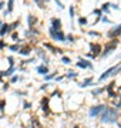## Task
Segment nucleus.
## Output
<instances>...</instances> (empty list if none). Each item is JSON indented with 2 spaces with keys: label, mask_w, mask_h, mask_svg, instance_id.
I'll list each match as a JSON object with an SVG mask.
<instances>
[{
  "label": "nucleus",
  "mask_w": 121,
  "mask_h": 128,
  "mask_svg": "<svg viewBox=\"0 0 121 128\" xmlns=\"http://www.w3.org/2000/svg\"><path fill=\"white\" fill-rule=\"evenodd\" d=\"M54 2H56V4L58 6V7H60V9H64V4H63V3H61L60 0H54Z\"/></svg>",
  "instance_id": "obj_34"
},
{
  "label": "nucleus",
  "mask_w": 121,
  "mask_h": 128,
  "mask_svg": "<svg viewBox=\"0 0 121 128\" xmlns=\"http://www.w3.org/2000/svg\"><path fill=\"white\" fill-rule=\"evenodd\" d=\"M88 36H93V37H101V34H100V33H97V32H91V30H90V32H88Z\"/></svg>",
  "instance_id": "obj_30"
},
{
  "label": "nucleus",
  "mask_w": 121,
  "mask_h": 128,
  "mask_svg": "<svg viewBox=\"0 0 121 128\" xmlns=\"http://www.w3.org/2000/svg\"><path fill=\"white\" fill-rule=\"evenodd\" d=\"M20 46L19 44H12V46H9V50L10 51H19Z\"/></svg>",
  "instance_id": "obj_24"
},
{
  "label": "nucleus",
  "mask_w": 121,
  "mask_h": 128,
  "mask_svg": "<svg viewBox=\"0 0 121 128\" xmlns=\"http://www.w3.org/2000/svg\"><path fill=\"white\" fill-rule=\"evenodd\" d=\"M120 117V112L117 108H112V107H107L102 110V112L100 114V120L101 122H107V124H116L117 120Z\"/></svg>",
  "instance_id": "obj_1"
},
{
  "label": "nucleus",
  "mask_w": 121,
  "mask_h": 128,
  "mask_svg": "<svg viewBox=\"0 0 121 128\" xmlns=\"http://www.w3.org/2000/svg\"><path fill=\"white\" fill-rule=\"evenodd\" d=\"M101 22H102V23H111V22H110V18L106 17V16H104V17H101Z\"/></svg>",
  "instance_id": "obj_35"
},
{
  "label": "nucleus",
  "mask_w": 121,
  "mask_h": 128,
  "mask_svg": "<svg viewBox=\"0 0 121 128\" xmlns=\"http://www.w3.org/2000/svg\"><path fill=\"white\" fill-rule=\"evenodd\" d=\"M120 36H121V24L116 26L112 30L108 32V37H110V38H117V37H120Z\"/></svg>",
  "instance_id": "obj_8"
},
{
  "label": "nucleus",
  "mask_w": 121,
  "mask_h": 128,
  "mask_svg": "<svg viewBox=\"0 0 121 128\" xmlns=\"http://www.w3.org/2000/svg\"><path fill=\"white\" fill-rule=\"evenodd\" d=\"M110 7H112V9H116V10L120 9V7H118V4H116V3H114V4H112V3H110Z\"/></svg>",
  "instance_id": "obj_39"
},
{
  "label": "nucleus",
  "mask_w": 121,
  "mask_h": 128,
  "mask_svg": "<svg viewBox=\"0 0 121 128\" xmlns=\"http://www.w3.org/2000/svg\"><path fill=\"white\" fill-rule=\"evenodd\" d=\"M43 47H44V48H48V50H50V51H53L54 54H57V53H61V50H60V48H57V47L51 46V44H48V43H44V44H43Z\"/></svg>",
  "instance_id": "obj_13"
},
{
  "label": "nucleus",
  "mask_w": 121,
  "mask_h": 128,
  "mask_svg": "<svg viewBox=\"0 0 121 128\" xmlns=\"http://www.w3.org/2000/svg\"><path fill=\"white\" fill-rule=\"evenodd\" d=\"M27 22H28V28H33V26L37 23V17L33 16V14H28L27 16Z\"/></svg>",
  "instance_id": "obj_12"
},
{
  "label": "nucleus",
  "mask_w": 121,
  "mask_h": 128,
  "mask_svg": "<svg viewBox=\"0 0 121 128\" xmlns=\"http://www.w3.org/2000/svg\"><path fill=\"white\" fill-rule=\"evenodd\" d=\"M61 61H63L64 64H70V63H71V60L68 58V57H66V56L63 57V58H61Z\"/></svg>",
  "instance_id": "obj_33"
},
{
  "label": "nucleus",
  "mask_w": 121,
  "mask_h": 128,
  "mask_svg": "<svg viewBox=\"0 0 121 128\" xmlns=\"http://www.w3.org/2000/svg\"><path fill=\"white\" fill-rule=\"evenodd\" d=\"M4 104H6L4 100H0V111H2V112L4 111Z\"/></svg>",
  "instance_id": "obj_32"
},
{
  "label": "nucleus",
  "mask_w": 121,
  "mask_h": 128,
  "mask_svg": "<svg viewBox=\"0 0 121 128\" xmlns=\"http://www.w3.org/2000/svg\"><path fill=\"white\" fill-rule=\"evenodd\" d=\"M13 4H14V0H9L7 2V14L13 12Z\"/></svg>",
  "instance_id": "obj_21"
},
{
  "label": "nucleus",
  "mask_w": 121,
  "mask_h": 128,
  "mask_svg": "<svg viewBox=\"0 0 121 128\" xmlns=\"http://www.w3.org/2000/svg\"><path fill=\"white\" fill-rule=\"evenodd\" d=\"M48 34H50V37L54 41H64L66 40V34L63 33V30H61V28L56 30V28L50 27V28H48Z\"/></svg>",
  "instance_id": "obj_3"
},
{
  "label": "nucleus",
  "mask_w": 121,
  "mask_h": 128,
  "mask_svg": "<svg viewBox=\"0 0 121 128\" xmlns=\"http://www.w3.org/2000/svg\"><path fill=\"white\" fill-rule=\"evenodd\" d=\"M2 24H3V23H2V20H0V27H2Z\"/></svg>",
  "instance_id": "obj_44"
},
{
  "label": "nucleus",
  "mask_w": 121,
  "mask_h": 128,
  "mask_svg": "<svg viewBox=\"0 0 121 128\" xmlns=\"http://www.w3.org/2000/svg\"><path fill=\"white\" fill-rule=\"evenodd\" d=\"M51 27L56 28V30H58V28H61V20L57 17H53L51 18Z\"/></svg>",
  "instance_id": "obj_11"
},
{
  "label": "nucleus",
  "mask_w": 121,
  "mask_h": 128,
  "mask_svg": "<svg viewBox=\"0 0 121 128\" xmlns=\"http://www.w3.org/2000/svg\"><path fill=\"white\" fill-rule=\"evenodd\" d=\"M2 78H3V71L0 73V81H2Z\"/></svg>",
  "instance_id": "obj_43"
},
{
  "label": "nucleus",
  "mask_w": 121,
  "mask_h": 128,
  "mask_svg": "<svg viewBox=\"0 0 121 128\" xmlns=\"http://www.w3.org/2000/svg\"><path fill=\"white\" fill-rule=\"evenodd\" d=\"M10 32V27H9V24H2V27H0V36H6L7 33Z\"/></svg>",
  "instance_id": "obj_14"
},
{
  "label": "nucleus",
  "mask_w": 121,
  "mask_h": 128,
  "mask_svg": "<svg viewBox=\"0 0 121 128\" xmlns=\"http://www.w3.org/2000/svg\"><path fill=\"white\" fill-rule=\"evenodd\" d=\"M19 24H20V22H14L13 24H9L10 30H13V28H17V27H19Z\"/></svg>",
  "instance_id": "obj_28"
},
{
  "label": "nucleus",
  "mask_w": 121,
  "mask_h": 128,
  "mask_svg": "<svg viewBox=\"0 0 121 128\" xmlns=\"http://www.w3.org/2000/svg\"><path fill=\"white\" fill-rule=\"evenodd\" d=\"M117 46H118V40H117V38H111V40H110L107 44H106V47H104L101 57H102V58H104V57H107V56L110 54L112 50H116V47H117Z\"/></svg>",
  "instance_id": "obj_4"
},
{
  "label": "nucleus",
  "mask_w": 121,
  "mask_h": 128,
  "mask_svg": "<svg viewBox=\"0 0 121 128\" xmlns=\"http://www.w3.org/2000/svg\"><path fill=\"white\" fill-rule=\"evenodd\" d=\"M121 71V64H116L114 67H110V68L107 70V71H104V73L100 76V81H102V80H106V78H108L110 76H116V74H118Z\"/></svg>",
  "instance_id": "obj_2"
},
{
  "label": "nucleus",
  "mask_w": 121,
  "mask_h": 128,
  "mask_svg": "<svg viewBox=\"0 0 121 128\" xmlns=\"http://www.w3.org/2000/svg\"><path fill=\"white\" fill-rule=\"evenodd\" d=\"M54 76H56V73H53V74H46V76H44V80H46V81H48V80H51V78H54Z\"/></svg>",
  "instance_id": "obj_29"
},
{
  "label": "nucleus",
  "mask_w": 121,
  "mask_h": 128,
  "mask_svg": "<svg viewBox=\"0 0 121 128\" xmlns=\"http://www.w3.org/2000/svg\"><path fill=\"white\" fill-rule=\"evenodd\" d=\"M10 81H12V82H16V81H19V77H17V76H13Z\"/></svg>",
  "instance_id": "obj_38"
},
{
  "label": "nucleus",
  "mask_w": 121,
  "mask_h": 128,
  "mask_svg": "<svg viewBox=\"0 0 121 128\" xmlns=\"http://www.w3.org/2000/svg\"><path fill=\"white\" fill-rule=\"evenodd\" d=\"M32 127L33 128H42V125H40V122H38V120L36 118V117L32 120Z\"/></svg>",
  "instance_id": "obj_20"
},
{
  "label": "nucleus",
  "mask_w": 121,
  "mask_h": 128,
  "mask_svg": "<svg viewBox=\"0 0 121 128\" xmlns=\"http://www.w3.org/2000/svg\"><path fill=\"white\" fill-rule=\"evenodd\" d=\"M74 128H80V127H77V125H76V127H74Z\"/></svg>",
  "instance_id": "obj_47"
},
{
  "label": "nucleus",
  "mask_w": 121,
  "mask_h": 128,
  "mask_svg": "<svg viewBox=\"0 0 121 128\" xmlns=\"http://www.w3.org/2000/svg\"><path fill=\"white\" fill-rule=\"evenodd\" d=\"M70 17H74V7L73 6L70 7Z\"/></svg>",
  "instance_id": "obj_37"
},
{
  "label": "nucleus",
  "mask_w": 121,
  "mask_h": 128,
  "mask_svg": "<svg viewBox=\"0 0 121 128\" xmlns=\"http://www.w3.org/2000/svg\"><path fill=\"white\" fill-rule=\"evenodd\" d=\"M14 71H16V68H14V67H10L7 71H3V76H4V77H10V76L14 74Z\"/></svg>",
  "instance_id": "obj_17"
},
{
  "label": "nucleus",
  "mask_w": 121,
  "mask_h": 128,
  "mask_svg": "<svg viewBox=\"0 0 121 128\" xmlns=\"http://www.w3.org/2000/svg\"><path fill=\"white\" fill-rule=\"evenodd\" d=\"M3 6H4V2H0V10L3 9Z\"/></svg>",
  "instance_id": "obj_42"
},
{
  "label": "nucleus",
  "mask_w": 121,
  "mask_h": 128,
  "mask_svg": "<svg viewBox=\"0 0 121 128\" xmlns=\"http://www.w3.org/2000/svg\"><path fill=\"white\" fill-rule=\"evenodd\" d=\"M106 88H97V90H94L93 91V96H98V94H102Z\"/></svg>",
  "instance_id": "obj_26"
},
{
  "label": "nucleus",
  "mask_w": 121,
  "mask_h": 128,
  "mask_svg": "<svg viewBox=\"0 0 121 128\" xmlns=\"http://www.w3.org/2000/svg\"><path fill=\"white\" fill-rule=\"evenodd\" d=\"M100 10H101V12H106V13H107L108 10H110V3H104V4L101 6V9H100Z\"/></svg>",
  "instance_id": "obj_23"
},
{
  "label": "nucleus",
  "mask_w": 121,
  "mask_h": 128,
  "mask_svg": "<svg viewBox=\"0 0 121 128\" xmlns=\"http://www.w3.org/2000/svg\"><path fill=\"white\" fill-rule=\"evenodd\" d=\"M120 98H121V88H120Z\"/></svg>",
  "instance_id": "obj_45"
},
{
  "label": "nucleus",
  "mask_w": 121,
  "mask_h": 128,
  "mask_svg": "<svg viewBox=\"0 0 121 128\" xmlns=\"http://www.w3.org/2000/svg\"><path fill=\"white\" fill-rule=\"evenodd\" d=\"M4 47H6V43H4L3 40H0V50H3Z\"/></svg>",
  "instance_id": "obj_36"
},
{
  "label": "nucleus",
  "mask_w": 121,
  "mask_h": 128,
  "mask_svg": "<svg viewBox=\"0 0 121 128\" xmlns=\"http://www.w3.org/2000/svg\"><path fill=\"white\" fill-rule=\"evenodd\" d=\"M91 84H93V78L90 77V78H86V80H84V81L80 84V87L84 88V87H87V86H91Z\"/></svg>",
  "instance_id": "obj_16"
},
{
  "label": "nucleus",
  "mask_w": 121,
  "mask_h": 128,
  "mask_svg": "<svg viewBox=\"0 0 121 128\" xmlns=\"http://www.w3.org/2000/svg\"><path fill=\"white\" fill-rule=\"evenodd\" d=\"M50 98L48 97H43L42 98V110L44 114H48L50 112Z\"/></svg>",
  "instance_id": "obj_7"
},
{
  "label": "nucleus",
  "mask_w": 121,
  "mask_h": 128,
  "mask_svg": "<svg viewBox=\"0 0 121 128\" xmlns=\"http://www.w3.org/2000/svg\"><path fill=\"white\" fill-rule=\"evenodd\" d=\"M64 77H67V78H76V77H78V74L74 73V71H70V73H67V74H66Z\"/></svg>",
  "instance_id": "obj_22"
},
{
  "label": "nucleus",
  "mask_w": 121,
  "mask_h": 128,
  "mask_svg": "<svg viewBox=\"0 0 121 128\" xmlns=\"http://www.w3.org/2000/svg\"><path fill=\"white\" fill-rule=\"evenodd\" d=\"M77 67H78V68H91L93 70V64L90 63V61H87V60L78 58V61H77Z\"/></svg>",
  "instance_id": "obj_9"
},
{
  "label": "nucleus",
  "mask_w": 121,
  "mask_h": 128,
  "mask_svg": "<svg viewBox=\"0 0 121 128\" xmlns=\"http://www.w3.org/2000/svg\"><path fill=\"white\" fill-rule=\"evenodd\" d=\"M7 61H9L10 67H14V58H13V57H7Z\"/></svg>",
  "instance_id": "obj_31"
},
{
  "label": "nucleus",
  "mask_w": 121,
  "mask_h": 128,
  "mask_svg": "<svg viewBox=\"0 0 121 128\" xmlns=\"http://www.w3.org/2000/svg\"><path fill=\"white\" fill-rule=\"evenodd\" d=\"M87 23H88V22H87V18H86V17H78V24H81V26H86Z\"/></svg>",
  "instance_id": "obj_25"
},
{
  "label": "nucleus",
  "mask_w": 121,
  "mask_h": 128,
  "mask_svg": "<svg viewBox=\"0 0 121 128\" xmlns=\"http://www.w3.org/2000/svg\"><path fill=\"white\" fill-rule=\"evenodd\" d=\"M118 125H120V128H121V122H118Z\"/></svg>",
  "instance_id": "obj_46"
},
{
  "label": "nucleus",
  "mask_w": 121,
  "mask_h": 128,
  "mask_svg": "<svg viewBox=\"0 0 121 128\" xmlns=\"http://www.w3.org/2000/svg\"><path fill=\"white\" fill-rule=\"evenodd\" d=\"M37 73L46 76V74H48V67L47 66H40V67H37Z\"/></svg>",
  "instance_id": "obj_15"
},
{
  "label": "nucleus",
  "mask_w": 121,
  "mask_h": 128,
  "mask_svg": "<svg viewBox=\"0 0 121 128\" xmlns=\"http://www.w3.org/2000/svg\"><path fill=\"white\" fill-rule=\"evenodd\" d=\"M90 50H91V53L97 57V56L101 53V44H98V43H90Z\"/></svg>",
  "instance_id": "obj_10"
},
{
  "label": "nucleus",
  "mask_w": 121,
  "mask_h": 128,
  "mask_svg": "<svg viewBox=\"0 0 121 128\" xmlns=\"http://www.w3.org/2000/svg\"><path fill=\"white\" fill-rule=\"evenodd\" d=\"M106 108V105L104 104H98V105H94V107H91L88 111V115L90 117H98V115L102 112V110Z\"/></svg>",
  "instance_id": "obj_5"
},
{
  "label": "nucleus",
  "mask_w": 121,
  "mask_h": 128,
  "mask_svg": "<svg viewBox=\"0 0 121 128\" xmlns=\"http://www.w3.org/2000/svg\"><path fill=\"white\" fill-rule=\"evenodd\" d=\"M12 38L17 41V38H19V34H17V33H13V36H12Z\"/></svg>",
  "instance_id": "obj_40"
},
{
  "label": "nucleus",
  "mask_w": 121,
  "mask_h": 128,
  "mask_svg": "<svg viewBox=\"0 0 121 128\" xmlns=\"http://www.w3.org/2000/svg\"><path fill=\"white\" fill-rule=\"evenodd\" d=\"M37 54H38V57L40 58H43L46 63H48V58L46 57V51H43V50H37Z\"/></svg>",
  "instance_id": "obj_19"
},
{
  "label": "nucleus",
  "mask_w": 121,
  "mask_h": 128,
  "mask_svg": "<svg viewBox=\"0 0 121 128\" xmlns=\"http://www.w3.org/2000/svg\"><path fill=\"white\" fill-rule=\"evenodd\" d=\"M87 57H88V58H94L96 56H94V54H90V53H88V54H87Z\"/></svg>",
  "instance_id": "obj_41"
},
{
  "label": "nucleus",
  "mask_w": 121,
  "mask_h": 128,
  "mask_svg": "<svg viewBox=\"0 0 121 128\" xmlns=\"http://www.w3.org/2000/svg\"><path fill=\"white\" fill-rule=\"evenodd\" d=\"M66 40H68V43H74V36L73 34H67L66 36Z\"/></svg>",
  "instance_id": "obj_27"
},
{
  "label": "nucleus",
  "mask_w": 121,
  "mask_h": 128,
  "mask_svg": "<svg viewBox=\"0 0 121 128\" xmlns=\"http://www.w3.org/2000/svg\"><path fill=\"white\" fill-rule=\"evenodd\" d=\"M32 51H33V48H32V46H30V44H24V46H22L19 48V54L23 56V57H28Z\"/></svg>",
  "instance_id": "obj_6"
},
{
  "label": "nucleus",
  "mask_w": 121,
  "mask_h": 128,
  "mask_svg": "<svg viewBox=\"0 0 121 128\" xmlns=\"http://www.w3.org/2000/svg\"><path fill=\"white\" fill-rule=\"evenodd\" d=\"M34 3H37V6L40 9H46V2L47 0H33Z\"/></svg>",
  "instance_id": "obj_18"
}]
</instances>
